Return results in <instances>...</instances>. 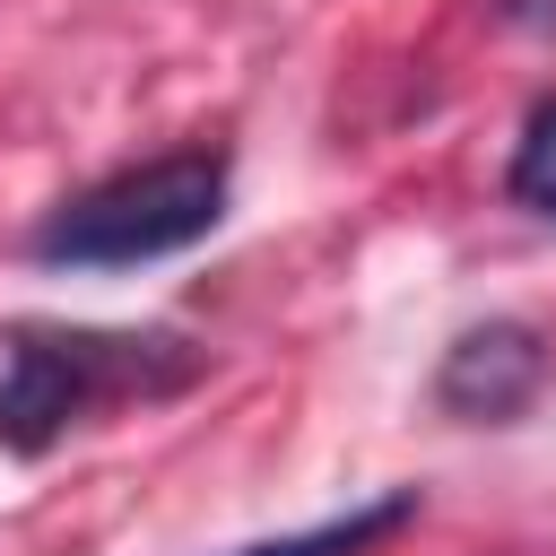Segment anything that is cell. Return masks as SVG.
<instances>
[{
    "instance_id": "1",
    "label": "cell",
    "mask_w": 556,
    "mask_h": 556,
    "mask_svg": "<svg viewBox=\"0 0 556 556\" xmlns=\"http://www.w3.org/2000/svg\"><path fill=\"white\" fill-rule=\"evenodd\" d=\"M226 217V156L217 148H182L156 165H130L78 200H61L35 226V261L43 269H139L165 252H191L200 235H217Z\"/></svg>"
},
{
    "instance_id": "2",
    "label": "cell",
    "mask_w": 556,
    "mask_h": 556,
    "mask_svg": "<svg viewBox=\"0 0 556 556\" xmlns=\"http://www.w3.org/2000/svg\"><path fill=\"white\" fill-rule=\"evenodd\" d=\"M191 382V356L174 339H113V330H26L0 365V452L35 460L52 452L87 408L130 400V391H174Z\"/></svg>"
},
{
    "instance_id": "3",
    "label": "cell",
    "mask_w": 556,
    "mask_h": 556,
    "mask_svg": "<svg viewBox=\"0 0 556 556\" xmlns=\"http://www.w3.org/2000/svg\"><path fill=\"white\" fill-rule=\"evenodd\" d=\"M539 391H547V339L530 321H478L434 365V400L469 426H513Z\"/></svg>"
},
{
    "instance_id": "4",
    "label": "cell",
    "mask_w": 556,
    "mask_h": 556,
    "mask_svg": "<svg viewBox=\"0 0 556 556\" xmlns=\"http://www.w3.org/2000/svg\"><path fill=\"white\" fill-rule=\"evenodd\" d=\"M408 521H417V495H374V504H356L339 521H313V530H287V539H252L235 556H365V547H382Z\"/></svg>"
},
{
    "instance_id": "5",
    "label": "cell",
    "mask_w": 556,
    "mask_h": 556,
    "mask_svg": "<svg viewBox=\"0 0 556 556\" xmlns=\"http://www.w3.org/2000/svg\"><path fill=\"white\" fill-rule=\"evenodd\" d=\"M513 200L521 208H539V217H556V96L521 122V148H513Z\"/></svg>"
},
{
    "instance_id": "6",
    "label": "cell",
    "mask_w": 556,
    "mask_h": 556,
    "mask_svg": "<svg viewBox=\"0 0 556 556\" xmlns=\"http://www.w3.org/2000/svg\"><path fill=\"white\" fill-rule=\"evenodd\" d=\"M504 17H513V26H539V35H556V0H504Z\"/></svg>"
}]
</instances>
